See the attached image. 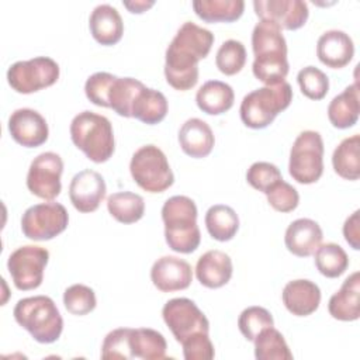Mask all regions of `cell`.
Masks as SVG:
<instances>
[{"label":"cell","instance_id":"obj_23","mask_svg":"<svg viewBox=\"0 0 360 360\" xmlns=\"http://www.w3.org/2000/svg\"><path fill=\"white\" fill-rule=\"evenodd\" d=\"M197 280L207 288H219L232 277V260L222 250H208L195 264Z\"/></svg>","mask_w":360,"mask_h":360},{"label":"cell","instance_id":"obj_12","mask_svg":"<svg viewBox=\"0 0 360 360\" xmlns=\"http://www.w3.org/2000/svg\"><path fill=\"white\" fill-rule=\"evenodd\" d=\"M162 316L179 343L197 332H210L207 316L190 298L169 300L163 305Z\"/></svg>","mask_w":360,"mask_h":360},{"label":"cell","instance_id":"obj_11","mask_svg":"<svg viewBox=\"0 0 360 360\" xmlns=\"http://www.w3.org/2000/svg\"><path fill=\"white\" fill-rule=\"evenodd\" d=\"M49 260V252L37 245H25L15 249L7 260V269L18 290L38 288L44 278V270Z\"/></svg>","mask_w":360,"mask_h":360},{"label":"cell","instance_id":"obj_19","mask_svg":"<svg viewBox=\"0 0 360 360\" xmlns=\"http://www.w3.org/2000/svg\"><path fill=\"white\" fill-rule=\"evenodd\" d=\"M283 304L295 316H308L315 312L321 304L319 287L307 278L288 281L281 292Z\"/></svg>","mask_w":360,"mask_h":360},{"label":"cell","instance_id":"obj_2","mask_svg":"<svg viewBox=\"0 0 360 360\" xmlns=\"http://www.w3.org/2000/svg\"><path fill=\"white\" fill-rule=\"evenodd\" d=\"M252 49L255 55L252 65L255 77L266 86L284 82L290 66L287 59V42L281 28L273 22L260 20L252 32Z\"/></svg>","mask_w":360,"mask_h":360},{"label":"cell","instance_id":"obj_26","mask_svg":"<svg viewBox=\"0 0 360 360\" xmlns=\"http://www.w3.org/2000/svg\"><path fill=\"white\" fill-rule=\"evenodd\" d=\"M235 100L232 87L221 80L205 82L195 94V103L198 108L210 115H219L226 112Z\"/></svg>","mask_w":360,"mask_h":360},{"label":"cell","instance_id":"obj_35","mask_svg":"<svg viewBox=\"0 0 360 360\" xmlns=\"http://www.w3.org/2000/svg\"><path fill=\"white\" fill-rule=\"evenodd\" d=\"M315 253V266L318 271L329 278H335L342 276L347 266L349 257L342 246L338 243H323L316 248Z\"/></svg>","mask_w":360,"mask_h":360},{"label":"cell","instance_id":"obj_32","mask_svg":"<svg viewBox=\"0 0 360 360\" xmlns=\"http://www.w3.org/2000/svg\"><path fill=\"white\" fill-rule=\"evenodd\" d=\"M107 210L112 218L121 224H134L143 217L145 201L143 198L131 191L112 193L107 198Z\"/></svg>","mask_w":360,"mask_h":360},{"label":"cell","instance_id":"obj_28","mask_svg":"<svg viewBox=\"0 0 360 360\" xmlns=\"http://www.w3.org/2000/svg\"><path fill=\"white\" fill-rule=\"evenodd\" d=\"M167 100L159 90L143 86L135 97L131 115L143 124H159L167 114Z\"/></svg>","mask_w":360,"mask_h":360},{"label":"cell","instance_id":"obj_34","mask_svg":"<svg viewBox=\"0 0 360 360\" xmlns=\"http://www.w3.org/2000/svg\"><path fill=\"white\" fill-rule=\"evenodd\" d=\"M255 357L257 360H291L292 353L284 336L273 326L264 328L255 338Z\"/></svg>","mask_w":360,"mask_h":360},{"label":"cell","instance_id":"obj_43","mask_svg":"<svg viewBox=\"0 0 360 360\" xmlns=\"http://www.w3.org/2000/svg\"><path fill=\"white\" fill-rule=\"evenodd\" d=\"M117 76L108 72H96L84 83L86 97L98 107L108 108V90Z\"/></svg>","mask_w":360,"mask_h":360},{"label":"cell","instance_id":"obj_40","mask_svg":"<svg viewBox=\"0 0 360 360\" xmlns=\"http://www.w3.org/2000/svg\"><path fill=\"white\" fill-rule=\"evenodd\" d=\"M267 202L280 212H291L298 207L300 194L290 183L283 179L274 183L266 193Z\"/></svg>","mask_w":360,"mask_h":360},{"label":"cell","instance_id":"obj_22","mask_svg":"<svg viewBox=\"0 0 360 360\" xmlns=\"http://www.w3.org/2000/svg\"><path fill=\"white\" fill-rule=\"evenodd\" d=\"M89 28L93 38L105 46L115 45L124 34V22L115 7L98 4L90 14Z\"/></svg>","mask_w":360,"mask_h":360},{"label":"cell","instance_id":"obj_42","mask_svg":"<svg viewBox=\"0 0 360 360\" xmlns=\"http://www.w3.org/2000/svg\"><path fill=\"white\" fill-rule=\"evenodd\" d=\"M281 173L278 170V167L270 162H255L246 173V180L248 183L262 191V193H267V190L277 183L278 180H281Z\"/></svg>","mask_w":360,"mask_h":360},{"label":"cell","instance_id":"obj_44","mask_svg":"<svg viewBox=\"0 0 360 360\" xmlns=\"http://www.w3.org/2000/svg\"><path fill=\"white\" fill-rule=\"evenodd\" d=\"M186 360H211L215 356L214 345L207 332H197L181 342Z\"/></svg>","mask_w":360,"mask_h":360},{"label":"cell","instance_id":"obj_14","mask_svg":"<svg viewBox=\"0 0 360 360\" xmlns=\"http://www.w3.org/2000/svg\"><path fill=\"white\" fill-rule=\"evenodd\" d=\"M255 13L262 21L284 30L301 28L309 15L308 4L302 0H255Z\"/></svg>","mask_w":360,"mask_h":360},{"label":"cell","instance_id":"obj_3","mask_svg":"<svg viewBox=\"0 0 360 360\" xmlns=\"http://www.w3.org/2000/svg\"><path fill=\"white\" fill-rule=\"evenodd\" d=\"M165 239L169 248L179 253L194 252L201 240L197 225V205L187 195H173L162 207Z\"/></svg>","mask_w":360,"mask_h":360},{"label":"cell","instance_id":"obj_17","mask_svg":"<svg viewBox=\"0 0 360 360\" xmlns=\"http://www.w3.org/2000/svg\"><path fill=\"white\" fill-rule=\"evenodd\" d=\"M150 280L162 292L186 290L193 281V269L180 257L162 256L150 269Z\"/></svg>","mask_w":360,"mask_h":360},{"label":"cell","instance_id":"obj_24","mask_svg":"<svg viewBox=\"0 0 360 360\" xmlns=\"http://www.w3.org/2000/svg\"><path fill=\"white\" fill-rule=\"evenodd\" d=\"M179 143L181 150L195 159L211 153L215 138L211 127L200 118H188L179 131Z\"/></svg>","mask_w":360,"mask_h":360},{"label":"cell","instance_id":"obj_29","mask_svg":"<svg viewBox=\"0 0 360 360\" xmlns=\"http://www.w3.org/2000/svg\"><path fill=\"white\" fill-rule=\"evenodd\" d=\"M243 0H195L194 13L205 22H232L243 14Z\"/></svg>","mask_w":360,"mask_h":360},{"label":"cell","instance_id":"obj_39","mask_svg":"<svg viewBox=\"0 0 360 360\" xmlns=\"http://www.w3.org/2000/svg\"><path fill=\"white\" fill-rule=\"evenodd\" d=\"M65 308L73 315H86L96 308V294L84 284H73L63 292Z\"/></svg>","mask_w":360,"mask_h":360},{"label":"cell","instance_id":"obj_30","mask_svg":"<svg viewBox=\"0 0 360 360\" xmlns=\"http://www.w3.org/2000/svg\"><path fill=\"white\" fill-rule=\"evenodd\" d=\"M205 226L208 233L219 242L231 240L239 229V218L233 208L225 204H215L205 212Z\"/></svg>","mask_w":360,"mask_h":360},{"label":"cell","instance_id":"obj_4","mask_svg":"<svg viewBox=\"0 0 360 360\" xmlns=\"http://www.w3.org/2000/svg\"><path fill=\"white\" fill-rule=\"evenodd\" d=\"M70 138L87 159L94 163L107 162L115 149L110 120L93 111H82L70 122Z\"/></svg>","mask_w":360,"mask_h":360},{"label":"cell","instance_id":"obj_21","mask_svg":"<svg viewBox=\"0 0 360 360\" xmlns=\"http://www.w3.org/2000/svg\"><path fill=\"white\" fill-rule=\"evenodd\" d=\"M329 314L338 321H356L360 316V273H352L328 304Z\"/></svg>","mask_w":360,"mask_h":360},{"label":"cell","instance_id":"obj_5","mask_svg":"<svg viewBox=\"0 0 360 360\" xmlns=\"http://www.w3.org/2000/svg\"><path fill=\"white\" fill-rule=\"evenodd\" d=\"M14 319L39 343H53L63 329L62 315L52 298L34 295L20 300L13 309Z\"/></svg>","mask_w":360,"mask_h":360},{"label":"cell","instance_id":"obj_20","mask_svg":"<svg viewBox=\"0 0 360 360\" xmlns=\"http://www.w3.org/2000/svg\"><path fill=\"white\" fill-rule=\"evenodd\" d=\"M323 238L319 224L309 218H298L285 229L284 243L288 252L298 257L314 255Z\"/></svg>","mask_w":360,"mask_h":360},{"label":"cell","instance_id":"obj_31","mask_svg":"<svg viewBox=\"0 0 360 360\" xmlns=\"http://www.w3.org/2000/svg\"><path fill=\"white\" fill-rule=\"evenodd\" d=\"M360 136L354 134L345 138L333 150L332 165L333 170L346 180H357L360 176V159H359Z\"/></svg>","mask_w":360,"mask_h":360},{"label":"cell","instance_id":"obj_16","mask_svg":"<svg viewBox=\"0 0 360 360\" xmlns=\"http://www.w3.org/2000/svg\"><path fill=\"white\" fill-rule=\"evenodd\" d=\"M8 132L17 143L25 148H37L46 142L49 128L46 120L38 111L18 108L8 117Z\"/></svg>","mask_w":360,"mask_h":360},{"label":"cell","instance_id":"obj_6","mask_svg":"<svg viewBox=\"0 0 360 360\" xmlns=\"http://www.w3.org/2000/svg\"><path fill=\"white\" fill-rule=\"evenodd\" d=\"M292 100V89L285 80L264 86L248 93L240 103V120L253 129H262L270 125L278 112L284 111Z\"/></svg>","mask_w":360,"mask_h":360},{"label":"cell","instance_id":"obj_10","mask_svg":"<svg viewBox=\"0 0 360 360\" xmlns=\"http://www.w3.org/2000/svg\"><path fill=\"white\" fill-rule=\"evenodd\" d=\"M66 208L55 201L35 204L27 208L21 217V231L32 240H49L68 228Z\"/></svg>","mask_w":360,"mask_h":360},{"label":"cell","instance_id":"obj_15","mask_svg":"<svg viewBox=\"0 0 360 360\" xmlns=\"http://www.w3.org/2000/svg\"><path fill=\"white\" fill-rule=\"evenodd\" d=\"M105 181L94 170L84 169L73 176L69 184V198L80 212H93L105 198Z\"/></svg>","mask_w":360,"mask_h":360},{"label":"cell","instance_id":"obj_9","mask_svg":"<svg viewBox=\"0 0 360 360\" xmlns=\"http://www.w3.org/2000/svg\"><path fill=\"white\" fill-rule=\"evenodd\" d=\"M59 65L48 56H37L28 60H18L7 70V82L13 90L22 94L39 91L56 83Z\"/></svg>","mask_w":360,"mask_h":360},{"label":"cell","instance_id":"obj_18","mask_svg":"<svg viewBox=\"0 0 360 360\" xmlns=\"http://www.w3.org/2000/svg\"><path fill=\"white\" fill-rule=\"evenodd\" d=\"M353 55V41L345 31L329 30L318 38L316 56L328 68L340 69L352 60Z\"/></svg>","mask_w":360,"mask_h":360},{"label":"cell","instance_id":"obj_36","mask_svg":"<svg viewBox=\"0 0 360 360\" xmlns=\"http://www.w3.org/2000/svg\"><path fill=\"white\" fill-rule=\"evenodd\" d=\"M246 63V49L240 41L228 39L217 51L215 65L226 76L236 75Z\"/></svg>","mask_w":360,"mask_h":360},{"label":"cell","instance_id":"obj_25","mask_svg":"<svg viewBox=\"0 0 360 360\" xmlns=\"http://www.w3.org/2000/svg\"><path fill=\"white\" fill-rule=\"evenodd\" d=\"M359 83L347 86L340 94L335 96L328 105V118L335 128L346 129L359 120Z\"/></svg>","mask_w":360,"mask_h":360},{"label":"cell","instance_id":"obj_37","mask_svg":"<svg viewBox=\"0 0 360 360\" xmlns=\"http://www.w3.org/2000/svg\"><path fill=\"white\" fill-rule=\"evenodd\" d=\"M274 321L271 314L263 308V307H248L245 308L238 319V326L240 333L248 339V340H255V338L269 326H273Z\"/></svg>","mask_w":360,"mask_h":360},{"label":"cell","instance_id":"obj_41","mask_svg":"<svg viewBox=\"0 0 360 360\" xmlns=\"http://www.w3.org/2000/svg\"><path fill=\"white\" fill-rule=\"evenodd\" d=\"M129 329L118 328L107 333L101 345V359H132L129 352Z\"/></svg>","mask_w":360,"mask_h":360},{"label":"cell","instance_id":"obj_7","mask_svg":"<svg viewBox=\"0 0 360 360\" xmlns=\"http://www.w3.org/2000/svg\"><path fill=\"white\" fill-rule=\"evenodd\" d=\"M129 172L134 181L148 193H163L174 181L166 155L155 145H143L135 150Z\"/></svg>","mask_w":360,"mask_h":360},{"label":"cell","instance_id":"obj_1","mask_svg":"<svg viewBox=\"0 0 360 360\" xmlns=\"http://www.w3.org/2000/svg\"><path fill=\"white\" fill-rule=\"evenodd\" d=\"M214 44V34L191 21H186L169 44L165 56L166 82L176 90L186 91L198 82V62Z\"/></svg>","mask_w":360,"mask_h":360},{"label":"cell","instance_id":"obj_46","mask_svg":"<svg viewBox=\"0 0 360 360\" xmlns=\"http://www.w3.org/2000/svg\"><path fill=\"white\" fill-rule=\"evenodd\" d=\"M131 13H136L141 14L143 11H146L149 7H152L155 4V1H146V0H134V1H124L122 3Z\"/></svg>","mask_w":360,"mask_h":360},{"label":"cell","instance_id":"obj_38","mask_svg":"<svg viewBox=\"0 0 360 360\" xmlns=\"http://www.w3.org/2000/svg\"><path fill=\"white\" fill-rule=\"evenodd\" d=\"M302 94L311 100H322L329 90L328 76L315 66L302 68L297 75Z\"/></svg>","mask_w":360,"mask_h":360},{"label":"cell","instance_id":"obj_8","mask_svg":"<svg viewBox=\"0 0 360 360\" xmlns=\"http://www.w3.org/2000/svg\"><path fill=\"white\" fill-rule=\"evenodd\" d=\"M290 176L301 184L318 181L323 173V141L316 131H302L294 141L288 162Z\"/></svg>","mask_w":360,"mask_h":360},{"label":"cell","instance_id":"obj_27","mask_svg":"<svg viewBox=\"0 0 360 360\" xmlns=\"http://www.w3.org/2000/svg\"><path fill=\"white\" fill-rule=\"evenodd\" d=\"M167 343L165 336L150 328L129 329V352L132 359L160 360L166 357Z\"/></svg>","mask_w":360,"mask_h":360},{"label":"cell","instance_id":"obj_33","mask_svg":"<svg viewBox=\"0 0 360 360\" xmlns=\"http://www.w3.org/2000/svg\"><path fill=\"white\" fill-rule=\"evenodd\" d=\"M145 84L134 77H115L108 90V108L118 115L129 118L136 94Z\"/></svg>","mask_w":360,"mask_h":360},{"label":"cell","instance_id":"obj_13","mask_svg":"<svg viewBox=\"0 0 360 360\" xmlns=\"http://www.w3.org/2000/svg\"><path fill=\"white\" fill-rule=\"evenodd\" d=\"M62 172L63 160L58 153H39L30 165L27 173V187L34 195L52 201L60 194Z\"/></svg>","mask_w":360,"mask_h":360},{"label":"cell","instance_id":"obj_45","mask_svg":"<svg viewBox=\"0 0 360 360\" xmlns=\"http://www.w3.org/2000/svg\"><path fill=\"white\" fill-rule=\"evenodd\" d=\"M359 214L360 211L356 210L343 224V235L346 242L354 249H360V231H359Z\"/></svg>","mask_w":360,"mask_h":360}]
</instances>
